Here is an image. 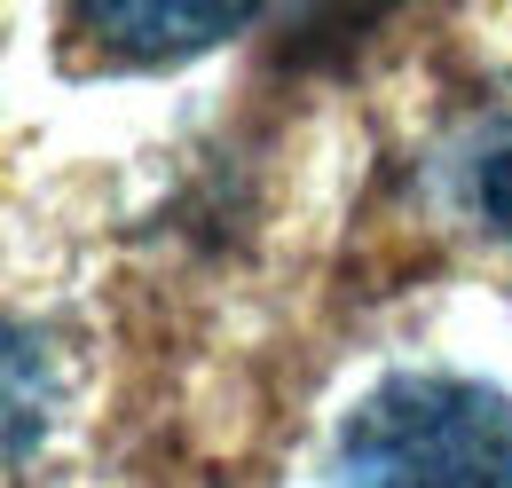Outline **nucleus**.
Masks as SVG:
<instances>
[{"instance_id":"1","label":"nucleus","mask_w":512,"mask_h":488,"mask_svg":"<svg viewBox=\"0 0 512 488\" xmlns=\"http://www.w3.org/2000/svg\"><path fill=\"white\" fill-rule=\"evenodd\" d=\"M347 481H512V402L497 386L402 370L347 418Z\"/></svg>"},{"instance_id":"3","label":"nucleus","mask_w":512,"mask_h":488,"mask_svg":"<svg viewBox=\"0 0 512 488\" xmlns=\"http://www.w3.org/2000/svg\"><path fill=\"white\" fill-rule=\"evenodd\" d=\"M473 205H481V221L512 244V142H497V150L481 158V174H473Z\"/></svg>"},{"instance_id":"2","label":"nucleus","mask_w":512,"mask_h":488,"mask_svg":"<svg viewBox=\"0 0 512 488\" xmlns=\"http://www.w3.org/2000/svg\"><path fill=\"white\" fill-rule=\"evenodd\" d=\"M253 16L260 0H71V32L119 63H190Z\"/></svg>"}]
</instances>
